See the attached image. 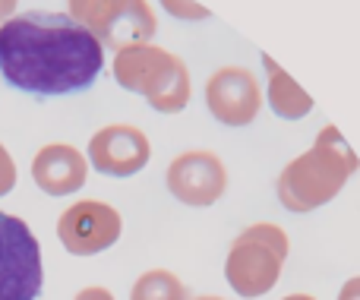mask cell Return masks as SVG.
Returning <instances> with one entry per match:
<instances>
[{
    "mask_svg": "<svg viewBox=\"0 0 360 300\" xmlns=\"http://www.w3.org/2000/svg\"><path fill=\"white\" fill-rule=\"evenodd\" d=\"M105 70V48L67 13L29 10L0 25V76L35 98L89 89Z\"/></svg>",
    "mask_w": 360,
    "mask_h": 300,
    "instance_id": "cell-1",
    "label": "cell"
},
{
    "mask_svg": "<svg viewBox=\"0 0 360 300\" xmlns=\"http://www.w3.org/2000/svg\"><path fill=\"white\" fill-rule=\"evenodd\" d=\"M357 171V155L348 149L342 133L335 126H326L319 133L316 145L297 162H291L278 177L281 206L291 212H310L316 206H326L338 190L348 183V177Z\"/></svg>",
    "mask_w": 360,
    "mask_h": 300,
    "instance_id": "cell-2",
    "label": "cell"
},
{
    "mask_svg": "<svg viewBox=\"0 0 360 300\" xmlns=\"http://www.w3.org/2000/svg\"><path fill=\"white\" fill-rule=\"evenodd\" d=\"M114 79L130 92L146 95L155 111L177 114L190 101V73L177 54L152 41L127 44L114 54Z\"/></svg>",
    "mask_w": 360,
    "mask_h": 300,
    "instance_id": "cell-3",
    "label": "cell"
},
{
    "mask_svg": "<svg viewBox=\"0 0 360 300\" xmlns=\"http://www.w3.org/2000/svg\"><path fill=\"white\" fill-rule=\"evenodd\" d=\"M288 237L275 225H253L234 240L228 256V282L240 297H259L275 288Z\"/></svg>",
    "mask_w": 360,
    "mask_h": 300,
    "instance_id": "cell-4",
    "label": "cell"
},
{
    "mask_svg": "<svg viewBox=\"0 0 360 300\" xmlns=\"http://www.w3.org/2000/svg\"><path fill=\"white\" fill-rule=\"evenodd\" d=\"M70 19L89 29L101 48H127L136 41H149L158 22L149 0H67Z\"/></svg>",
    "mask_w": 360,
    "mask_h": 300,
    "instance_id": "cell-5",
    "label": "cell"
},
{
    "mask_svg": "<svg viewBox=\"0 0 360 300\" xmlns=\"http://www.w3.org/2000/svg\"><path fill=\"white\" fill-rule=\"evenodd\" d=\"M41 247L22 219L0 212V300H38Z\"/></svg>",
    "mask_w": 360,
    "mask_h": 300,
    "instance_id": "cell-6",
    "label": "cell"
},
{
    "mask_svg": "<svg viewBox=\"0 0 360 300\" xmlns=\"http://www.w3.org/2000/svg\"><path fill=\"white\" fill-rule=\"evenodd\" d=\"M57 237L73 256H92L120 237V215L105 202H76L57 221Z\"/></svg>",
    "mask_w": 360,
    "mask_h": 300,
    "instance_id": "cell-7",
    "label": "cell"
},
{
    "mask_svg": "<svg viewBox=\"0 0 360 300\" xmlns=\"http://www.w3.org/2000/svg\"><path fill=\"white\" fill-rule=\"evenodd\" d=\"M205 105L221 124L247 126L262 105L259 82L247 67H221L205 82Z\"/></svg>",
    "mask_w": 360,
    "mask_h": 300,
    "instance_id": "cell-8",
    "label": "cell"
},
{
    "mask_svg": "<svg viewBox=\"0 0 360 300\" xmlns=\"http://www.w3.org/2000/svg\"><path fill=\"white\" fill-rule=\"evenodd\" d=\"M149 139L143 130L127 124L105 126L92 136L89 143V162L95 164V171L108 177H130L149 164Z\"/></svg>",
    "mask_w": 360,
    "mask_h": 300,
    "instance_id": "cell-9",
    "label": "cell"
},
{
    "mask_svg": "<svg viewBox=\"0 0 360 300\" xmlns=\"http://www.w3.org/2000/svg\"><path fill=\"white\" fill-rule=\"evenodd\" d=\"M224 187H228L224 164L212 152H186L168 168V190L186 206H212L221 200Z\"/></svg>",
    "mask_w": 360,
    "mask_h": 300,
    "instance_id": "cell-10",
    "label": "cell"
},
{
    "mask_svg": "<svg viewBox=\"0 0 360 300\" xmlns=\"http://www.w3.org/2000/svg\"><path fill=\"white\" fill-rule=\"evenodd\" d=\"M86 158L73 149V145H63V143H54V145H44L41 152L35 155L32 162V177L35 183L51 196H70L86 183Z\"/></svg>",
    "mask_w": 360,
    "mask_h": 300,
    "instance_id": "cell-11",
    "label": "cell"
},
{
    "mask_svg": "<svg viewBox=\"0 0 360 300\" xmlns=\"http://www.w3.org/2000/svg\"><path fill=\"white\" fill-rule=\"evenodd\" d=\"M262 63H266V70H269V105H272V111L288 120L304 117L313 107V98L272 60V57L262 54Z\"/></svg>",
    "mask_w": 360,
    "mask_h": 300,
    "instance_id": "cell-12",
    "label": "cell"
},
{
    "mask_svg": "<svg viewBox=\"0 0 360 300\" xmlns=\"http://www.w3.org/2000/svg\"><path fill=\"white\" fill-rule=\"evenodd\" d=\"M130 300H186V288L171 272L155 269V272H146V275L133 285Z\"/></svg>",
    "mask_w": 360,
    "mask_h": 300,
    "instance_id": "cell-13",
    "label": "cell"
},
{
    "mask_svg": "<svg viewBox=\"0 0 360 300\" xmlns=\"http://www.w3.org/2000/svg\"><path fill=\"white\" fill-rule=\"evenodd\" d=\"M162 4L171 16L186 19V22H193V19H209V10L199 6V4H193V0H162Z\"/></svg>",
    "mask_w": 360,
    "mask_h": 300,
    "instance_id": "cell-14",
    "label": "cell"
},
{
    "mask_svg": "<svg viewBox=\"0 0 360 300\" xmlns=\"http://www.w3.org/2000/svg\"><path fill=\"white\" fill-rule=\"evenodd\" d=\"M13 187H16V164H13L10 152L0 145V196L10 193Z\"/></svg>",
    "mask_w": 360,
    "mask_h": 300,
    "instance_id": "cell-15",
    "label": "cell"
},
{
    "mask_svg": "<svg viewBox=\"0 0 360 300\" xmlns=\"http://www.w3.org/2000/svg\"><path fill=\"white\" fill-rule=\"evenodd\" d=\"M76 300H114V297H111V291H105V288H82L79 294H76Z\"/></svg>",
    "mask_w": 360,
    "mask_h": 300,
    "instance_id": "cell-16",
    "label": "cell"
},
{
    "mask_svg": "<svg viewBox=\"0 0 360 300\" xmlns=\"http://www.w3.org/2000/svg\"><path fill=\"white\" fill-rule=\"evenodd\" d=\"M338 300H360V278H351V282L342 288Z\"/></svg>",
    "mask_w": 360,
    "mask_h": 300,
    "instance_id": "cell-17",
    "label": "cell"
},
{
    "mask_svg": "<svg viewBox=\"0 0 360 300\" xmlns=\"http://www.w3.org/2000/svg\"><path fill=\"white\" fill-rule=\"evenodd\" d=\"M13 10H16V0H0V19H10L13 16Z\"/></svg>",
    "mask_w": 360,
    "mask_h": 300,
    "instance_id": "cell-18",
    "label": "cell"
},
{
    "mask_svg": "<svg viewBox=\"0 0 360 300\" xmlns=\"http://www.w3.org/2000/svg\"><path fill=\"white\" fill-rule=\"evenodd\" d=\"M285 300H313V297H307V294H291V297H285Z\"/></svg>",
    "mask_w": 360,
    "mask_h": 300,
    "instance_id": "cell-19",
    "label": "cell"
},
{
    "mask_svg": "<svg viewBox=\"0 0 360 300\" xmlns=\"http://www.w3.org/2000/svg\"><path fill=\"white\" fill-rule=\"evenodd\" d=\"M199 300H221V297H199Z\"/></svg>",
    "mask_w": 360,
    "mask_h": 300,
    "instance_id": "cell-20",
    "label": "cell"
}]
</instances>
